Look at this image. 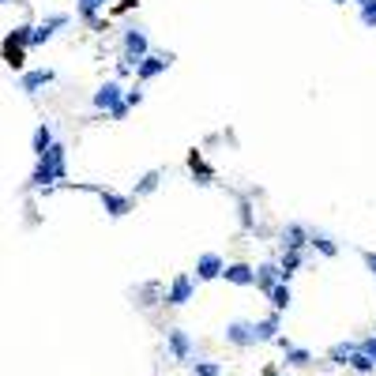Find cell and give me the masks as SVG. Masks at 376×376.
Returning <instances> with one entry per match:
<instances>
[{
	"instance_id": "22",
	"label": "cell",
	"mask_w": 376,
	"mask_h": 376,
	"mask_svg": "<svg viewBox=\"0 0 376 376\" xmlns=\"http://www.w3.org/2000/svg\"><path fill=\"white\" fill-rule=\"evenodd\" d=\"M102 8H105V0H75V11H79V19H83V23H94Z\"/></svg>"
},
{
	"instance_id": "20",
	"label": "cell",
	"mask_w": 376,
	"mask_h": 376,
	"mask_svg": "<svg viewBox=\"0 0 376 376\" xmlns=\"http://www.w3.org/2000/svg\"><path fill=\"white\" fill-rule=\"evenodd\" d=\"M31 34H34V26H31V23H19L16 31L4 38V46H11V49H26V46H31Z\"/></svg>"
},
{
	"instance_id": "5",
	"label": "cell",
	"mask_w": 376,
	"mask_h": 376,
	"mask_svg": "<svg viewBox=\"0 0 376 376\" xmlns=\"http://www.w3.org/2000/svg\"><path fill=\"white\" fill-rule=\"evenodd\" d=\"M94 110L98 113H113L117 105H125V87L117 83V79H110V83H102L98 90H94Z\"/></svg>"
},
{
	"instance_id": "25",
	"label": "cell",
	"mask_w": 376,
	"mask_h": 376,
	"mask_svg": "<svg viewBox=\"0 0 376 376\" xmlns=\"http://www.w3.org/2000/svg\"><path fill=\"white\" fill-rule=\"evenodd\" d=\"M158 181H162V173H158V169H151V173H147V177L136 184V196H151L155 188H158Z\"/></svg>"
},
{
	"instance_id": "34",
	"label": "cell",
	"mask_w": 376,
	"mask_h": 376,
	"mask_svg": "<svg viewBox=\"0 0 376 376\" xmlns=\"http://www.w3.org/2000/svg\"><path fill=\"white\" fill-rule=\"evenodd\" d=\"M361 256H365V267L376 275V252H361Z\"/></svg>"
},
{
	"instance_id": "23",
	"label": "cell",
	"mask_w": 376,
	"mask_h": 376,
	"mask_svg": "<svg viewBox=\"0 0 376 376\" xmlns=\"http://www.w3.org/2000/svg\"><path fill=\"white\" fill-rule=\"evenodd\" d=\"M282 354H286V365H293V369H305L308 361H313V354L301 350V346H290V350H282Z\"/></svg>"
},
{
	"instance_id": "35",
	"label": "cell",
	"mask_w": 376,
	"mask_h": 376,
	"mask_svg": "<svg viewBox=\"0 0 376 376\" xmlns=\"http://www.w3.org/2000/svg\"><path fill=\"white\" fill-rule=\"evenodd\" d=\"M140 0H120V11H128V8H136Z\"/></svg>"
},
{
	"instance_id": "27",
	"label": "cell",
	"mask_w": 376,
	"mask_h": 376,
	"mask_svg": "<svg viewBox=\"0 0 376 376\" xmlns=\"http://www.w3.org/2000/svg\"><path fill=\"white\" fill-rule=\"evenodd\" d=\"M346 365H350L354 372H361V376H369V372H376V365H372V361H369L365 354H361V350H357V354H354L350 361H346Z\"/></svg>"
},
{
	"instance_id": "36",
	"label": "cell",
	"mask_w": 376,
	"mask_h": 376,
	"mask_svg": "<svg viewBox=\"0 0 376 376\" xmlns=\"http://www.w3.org/2000/svg\"><path fill=\"white\" fill-rule=\"evenodd\" d=\"M331 4H346V0H331Z\"/></svg>"
},
{
	"instance_id": "3",
	"label": "cell",
	"mask_w": 376,
	"mask_h": 376,
	"mask_svg": "<svg viewBox=\"0 0 376 376\" xmlns=\"http://www.w3.org/2000/svg\"><path fill=\"white\" fill-rule=\"evenodd\" d=\"M90 192H98L105 214H113V219H125V214L136 207V196H120V192H110V188H98V184H87Z\"/></svg>"
},
{
	"instance_id": "33",
	"label": "cell",
	"mask_w": 376,
	"mask_h": 376,
	"mask_svg": "<svg viewBox=\"0 0 376 376\" xmlns=\"http://www.w3.org/2000/svg\"><path fill=\"white\" fill-rule=\"evenodd\" d=\"M132 72H136V64H132V61H120V64H117V75H120V79L132 75Z\"/></svg>"
},
{
	"instance_id": "11",
	"label": "cell",
	"mask_w": 376,
	"mask_h": 376,
	"mask_svg": "<svg viewBox=\"0 0 376 376\" xmlns=\"http://www.w3.org/2000/svg\"><path fill=\"white\" fill-rule=\"evenodd\" d=\"M72 19L68 16H64V11H57V16H49V19H42V23H38L34 26V34H31V46H46L49 42V38L53 34H57L61 31V26H68Z\"/></svg>"
},
{
	"instance_id": "26",
	"label": "cell",
	"mask_w": 376,
	"mask_h": 376,
	"mask_svg": "<svg viewBox=\"0 0 376 376\" xmlns=\"http://www.w3.org/2000/svg\"><path fill=\"white\" fill-rule=\"evenodd\" d=\"M196 376H222V361H192Z\"/></svg>"
},
{
	"instance_id": "24",
	"label": "cell",
	"mask_w": 376,
	"mask_h": 376,
	"mask_svg": "<svg viewBox=\"0 0 376 376\" xmlns=\"http://www.w3.org/2000/svg\"><path fill=\"white\" fill-rule=\"evenodd\" d=\"M188 166H192V173H199V184H211V169L204 166V158H199V151L188 155Z\"/></svg>"
},
{
	"instance_id": "38",
	"label": "cell",
	"mask_w": 376,
	"mask_h": 376,
	"mask_svg": "<svg viewBox=\"0 0 376 376\" xmlns=\"http://www.w3.org/2000/svg\"><path fill=\"white\" fill-rule=\"evenodd\" d=\"M0 4H8V0H0Z\"/></svg>"
},
{
	"instance_id": "29",
	"label": "cell",
	"mask_w": 376,
	"mask_h": 376,
	"mask_svg": "<svg viewBox=\"0 0 376 376\" xmlns=\"http://www.w3.org/2000/svg\"><path fill=\"white\" fill-rule=\"evenodd\" d=\"M361 23H365L369 31H376V0H365V4H361Z\"/></svg>"
},
{
	"instance_id": "21",
	"label": "cell",
	"mask_w": 376,
	"mask_h": 376,
	"mask_svg": "<svg viewBox=\"0 0 376 376\" xmlns=\"http://www.w3.org/2000/svg\"><path fill=\"white\" fill-rule=\"evenodd\" d=\"M357 354V343H350V339H343V343H335L331 350H328V357L335 361V365H346V361H350Z\"/></svg>"
},
{
	"instance_id": "28",
	"label": "cell",
	"mask_w": 376,
	"mask_h": 376,
	"mask_svg": "<svg viewBox=\"0 0 376 376\" xmlns=\"http://www.w3.org/2000/svg\"><path fill=\"white\" fill-rule=\"evenodd\" d=\"M4 61H8V68H23V64H26V53L23 49H11V46H4Z\"/></svg>"
},
{
	"instance_id": "8",
	"label": "cell",
	"mask_w": 376,
	"mask_h": 376,
	"mask_svg": "<svg viewBox=\"0 0 376 376\" xmlns=\"http://www.w3.org/2000/svg\"><path fill=\"white\" fill-rule=\"evenodd\" d=\"M192 293H196V278L192 275H177V278L169 282V290H166V305L181 308V305L192 301Z\"/></svg>"
},
{
	"instance_id": "10",
	"label": "cell",
	"mask_w": 376,
	"mask_h": 376,
	"mask_svg": "<svg viewBox=\"0 0 376 376\" xmlns=\"http://www.w3.org/2000/svg\"><path fill=\"white\" fill-rule=\"evenodd\" d=\"M278 245L282 252H301L308 245V230L301 222H290V226H282V234H278Z\"/></svg>"
},
{
	"instance_id": "12",
	"label": "cell",
	"mask_w": 376,
	"mask_h": 376,
	"mask_svg": "<svg viewBox=\"0 0 376 376\" xmlns=\"http://www.w3.org/2000/svg\"><path fill=\"white\" fill-rule=\"evenodd\" d=\"M53 79H57V72H53V68H31V72H23L19 87H23L26 94H38L42 87H49Z\"/></svg>"
},
{
	"instance_id": "18",
	"label": "cell",
	"mask_w": 376,
	"mask_h": 376,
	"mask_svg": "<svg viewBox=\"0 0 376 376\" xmlns=\"http://www.w3.org/2000/svg\"><path fill=\"white\" fill-rule=\"evenodd\" d=\"M301 263H305V256H301V252H282V260H278L282 282H290L293 275H298V271H301Z\"/></svg>"
},
{
	"instance_id": "7",
	"label": "cell",
	"mask_w": 376,
	"mask_h": 376,
	"mask_svg": "<svg viewBox=\"0 0 376 376\" xmlns=\"http://www.w3.org/2000/svg\"><path fill=\"white\" fill-rule=\"evenodd\" d=\"M166 350H169L173 361H188V357H192V350H196V346H192V335H188L184 328H169V331H166Z\"/></svg>"
},
{
	"instance_id": "1",
	"label": "cell",
	"mask_w": 376,
	"mask_h": 376,
	"mask_svg": "<svg viewBox=\"0 0 376 376\" xmlns=\"http://www.w3.org/2000/svg\"><path fill=\"white\" fill-rule=\"evenodd\" d=\"M68 181V155H64V143H53L49 151L34 162V173H31V188L46 192V188Z\"/></svg>"
},
{
	"instance_id": "4",
	"label": "cell",
	"mask_w": 376,
	"mask_h": 376,
	"mask_svg": "<svg viewBox=\"0 0 376 376\" xmlns=\"http://www.w3.org/2000/svg\"><path fill=\"white\" fill-rule=\"evenodd\" d=\"M226 343L237 346V350H249V346H256V320H234V324H226Z\"/></svg>"
},
{
	"instance_id": "2",
	"label": "cell",
	"mask_w": 376,
	"mask_h": 376,
	"mask_svg": "<svg viewBox=\"0 0 376 376\" xmlns=\"http://www.w3.org/2000/svg\"><path fill=\"white\" fill-rule=\"evenodd\" d=\"M120 53H125V61H132V64H140L147 53H151V42H147L143 26H128V31L120 34Z\"/></svg>"
},
{
	"instance_id": "32",
	"label": "cell",
	"mask_w": 376,
	"mask_h": 376,
	"mask_svg": "<svg viewBox=\"0 0 376 376\" xmlns=\"http://www.w3.org/2000/svg\"><path fill=\"white\" fill-rule=\"evenodd\" d=\"M241 226H245V230L256 226V222H252V204H249V199H241Z\"/></svg>"
},
{
	"instance_id": "30",
	"label": "cell",
	"mask_w": 376,
	"mask_h": 376,
	"mask_svg": "<svg viewBox=\"0 0 376 376\" xmlns=\"http://www.w3.org/2000/svg\"><path fill=\"white\" fill-rule=\"evenodd\" d=\"M357 350H361V354H365V357L372 361V365H376V335H365V339L357 343Z\"/></svg>"
},
{
	"instance_id": "31",
	"label": "cell",
	"mask_w": 376,
	"mask_h": 376,
	"mask_svg": "<svg viewBox=\"0 0 376 376\" xmlns=\"http://www.w3.org/2000/svg\"><path fill=\"white\" fill-rule=\"evenodd\" d=\"M140 102H143V90H140V87H128V90H125V105H128V110H136Z\"/></svg>"
},
{
	"instance_id": "37",
	"label": "cell",
	"mask_w": 376,
	"mask_h": 376,
	"mask_svg": "<svg viewBox=\"0 0 376 376\" xmlns=\"http://www.w3.org/2000/svg\"><path fill=\"white\" fill-rule=\"evenodd\" d=\"M354 4H357V8H361V4H365V0H354Z\"/></svg>"
},
{
	"instance_id": "19",
	"label": "cell",
	"mask_w": 376,
	"mask_h": 376,
	"mask_svg": "<svg viewBox=\"0 0 376 376\" xmlns=\"http://www.w3.org/2000/svg\"><path fill=\"white\" fill-rule=\"evenodd\" d=\"M271 298V313H286L290 308V301H293V293H290V282H278V286L267 293Z\"/></svg>"
},
{
	"instance_id": "17",
	"label": "cell",
	"mask_w": 376,
	"mask_h": 376,
	"mask_svg": "<svg viewBox=\"0 0 376 376\" xmlns=\"http://www.w3.org/2000/svg\"><path fill=\"white\" fill-rule=\"evenodd\" d=\"M282 331V313H271L267 320H256V339L260 343H275Z\"/></svg>"
},
{
	"instance_id": "9",
	"label": "cell",
	"mask_w": 376,
	"mask_h": 376,
	"mask_svg": "<svg viewBox=\"0 0 376 376\" xmlns=\"http://www.w3.org/2000/svg\"><path fill=\"white\" fill-rule=\"evenodd\" d=\"M226 271V260L219 252H204V256L196 260V282H211V278H222Z\"/></svg>"
},
{
	"instance_id": "16",
	"label": "cell",
	"mask_w": 376,
	"mask_h": 376,
	"mask_svg": "<svg viewBox=\"0 0 376 376\" xmlns=\"http://www.w3.org/2000/svg\"><path fill=\"white\" fill-rule=\"evenodd\" d=\"M308 245H313L320 256H339V245H335V237L331 234H324V230H308Z\"/></svg>"
},
{
	"instance_id": "15",
	"label": "cell",
	"mask_w": 376,
	"mask_h": 376,
	"mask_svg": "<svg viewBox=\"0 0 376 376\" xmlns=\"http://www.w3.org/2000/svg\"><path fill=\"white\" fill-rule=\"evenodd\" d=\"M53 143H57V136H53V125H49V120H42V125L34 128V140H31V151H34V158H42Z\"/></svg>"
},
{
	"instance_id": "14",
	"label": "cell",
	"mask_w": 376,
	"mask_h": 376,
	"mask_svg": "<svg viewBox=\"0 0 376 376\" xmlns=\"http://www.w3.org/2000/svg\"><path fill=\"white\" fill-rule=\"evenodd\" d=\"M278 282H282L278 263L267 260V263H260V267H256V290H260V293H271V290L278 286Z\"/></svg>"
},
{
	"instance_id": "13",
	"label": "cell",
	"mask_w": 376,
	"mask_h": 376,
	"mask_svg": "<svg viewBox=\"0 0 376 376\" xmlns=\"http://www.w3.org/2000/svg\"><path fill=\"white\" fill-rule=\"evenodd\" d=\"M222 278L234 282V286H256V267H249V263H226Z\"/></svg>"
},
{
	"instance_id": "6",
	"label": "cell",
	"mask_w": 376,
	"mask_h": 376,
	"mask_svg": "<svg viewBox=\"0 0 376 376\" xmlns=\"http://www.w3.org/2000/svg\"><path fill=\"white\" fill-rule=\"evenodd\" d=\"M169 64H173L169 53H147V57L136 64V79H140V83H151V79H158Z\"/></svg>"
}]
</instances>
